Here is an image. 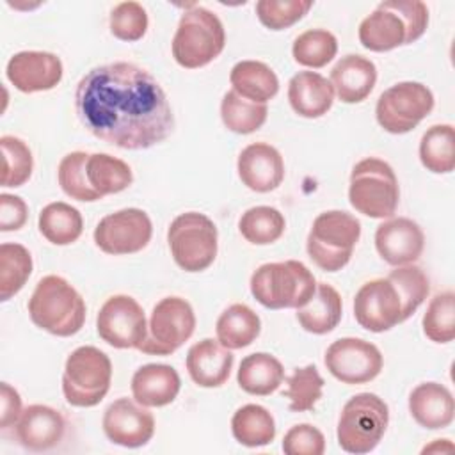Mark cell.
<instances>
[{"mask_svg":"<svg viewBox=\"0 0 455 455\" xmlns=\"http://www.w3.org/2000/svg\"><path fill=\"white\" fill-rule=\"evenodd\" d=\"M284 380V368L281 361L267 352H254L242 359L236 382L242 391L254 396H267L277 391Z\"/></svg>","mask_w":455,"mask_h":455,"instance_id":"83f0119b","label":"cell"},{"mask_svg":"<svg viewBox=\"0 0 455 455\" xmlns=\"http://www.w3.org/2000/svg\"><path fill=\"white\" fill-rule=\"evenodd\" d=\"M323 363L334 379L348 386L373 380L384 366L380 350L361 338H339L332 341L325 350Z\"/></svg>","mask_w":455,"mask_h":455,"instance_id":"9a60e30c","label":"cell"},{"mask_svg":"<svg viewBox=\"0 0 455 455\" xmlns=\"http://www.w3.org/2000/svg\"><path fill=\"white\" fill-rule=\"evenodd\" d=\"M348 201L370 219H389L400 203L398 178L393 167L375 156L359 160L350 172Z\"/></svg>","mask_w":455,"mask_h":455,"instance_id":"8992f818","label":"cell"},{"mask_svg":"<svg viewBox=\"0 0 455 455\" xmlns=\"http://www.w3.org/2000/svg\"><path fill=\"white\" fill-rule=\"evenodd\" d=\"M455 446L451 444L450 439H435L432 444L425 446L421 453H432V451H453Z\"/></svg>","mask_w":455,"mask_h":455,"instance_id":"681fc988","label":"cell"},{"mask_svg":"<svg viewBox=\"0 0 455 455\" xmlns=\"http://www.w3.org/2000/svg\"><path fill=\"white\" fill-rule=\"evenodd\" d=\"M329 82L343 103H361L377 84V68L370 59L348 53L336 62Z\"/></svg>","mask_w":455,"mask_h":455,"instance_id":"cb8c5ba5","label":"cell"},{"mask_svg":"<svg viewBox=\"0 0 455 455\" xmlns=\"http://www.w3.org/2000/svg\"><path fill=\"white\" fill-rule=\"evenodd\" d=\"M32 256L21 243L4 242L0 245V300L16 295L32 274Z\"/></svg>","mask_w":455,"mask_h":455,"instance_id":"8d00e7d4","label":"cell"},{"mask_svg":"<svg viewBox=\"0 0 455 455\" xmlns=\"http://www.w3.org/2000/svg\"><path fill=\"white\" fill-rule=\"evenodd\" d=\"M343 315V300L336 288L316 283V290L307 304L297 309L300 327L311 334H327L338 327Z\"/></svg>","mask_w":455,"mask_h":455,"instance_id":"4316f807","label":"cell"},{"mask_svg":"<svg viewBox=\"0 0 455 455\" xmlns=\"http://www.w3.org/2000/svg\"><path fill=\"white\" fill-rule=\"evenodd\" d=\"M21 412H23V407H21L20 393L9 382H2L0 384V427L4 430L14 427Z\"/></svg>","mask_w":455,"mask_h":455,"instance_id":"c3c4849f","label":"cell"},{"mask_svg":"<svg viewBox=\"0 0 455 455\" xmlns=\"http://www.w3.org/2000/svg\"><path fill=\"white\" fill-rule=\"evenodd\" d=\"M98 336L114 348H137L148 336L142 306L130 295L108 297L96 316Z\"/></svg>","mask_w":455,"mask_h":455,"instance_id":"4fadbf2b","label":"cell"},{"mask_svg":"<svg viewBox=\"0 0 455 455\" xmlns=\"http://www.w3.org/2000/svg\"><path fill=\"white\" fill-rule=\"evenodd\" d=\"M231 89L242 98L265 103L270 101L279 91V78L270 66L259 60H240L229 73Z\"/></svg>","mask_w":455,"mask_h":455,"instance_id":"f1b7e54d","label":"cell"},{"mask_svg":"<svg viewBox=\"0 0 455 455\" xmlns=\"http://www.w3.org/2000/svg\"><path fill=\"white\" fill-rule=\"evenodd\" d=\"M268 116V107L265 103H254L233 89L222 96L220 101V119L224 126L238 135H249L259 130Z\"/></svg>","mask_w":455,"mask_h":455,"instance_id":"e575fe53","label":"cell"},{"mask_svg":"<svg viewBox=\"0 0 455 455\" xmlns=\"http://www.w3.org/2000/svg\"><path fill=\"white\" fill-rule=\"evenodd\" d=\"M286 228L284 215L274 206H252L238 220L240 235L252 245H270L277 242Z\"/></svg>","mask_w":455,"mask_h":455,"instance_id":"d590c367","label":"cell"},{"mask_svg":"<svg viewBox=\"0 0 455 455\" xmlns=\"http://www.w3.org/2000/svg\"><path fill=\"white\" fill-rule=\"evenodd\" d=\"M181 379L171 364L149 363L132 377V395L144 407H164L176 400Z\"/></svg>","mask_w":455,"mask_h":455,"instance_id":"d4e9b609","label":"cell"},{"mask_svg":"<svg viewBox=\"0 0 455 455\" xmlns=\"http://www.w3.org/2000/svg\"><path fill=\"white\" fill-rule=\"evenodd\" d=\"M423 247V229L412 219L389 217L375 231V249L391 267H403L418 261Z\"/></svg>","mask_w":455,"mask_h":455,"instance_id":"d6986e66","label":"cell"},{"mask_svg":"<svg viewBox=\"0 0 455 455\" xmlns=\"http://www.w3.org/2000/svg\"><path fill=\"white\" fill-rule=\"evenodd\" d=\"M89 185L101 196L119 194L133 181V172L126 162L108 153H92L85 160Z\"/></svg>","mask_w":455,"mask_h":455,"instance_id":"d6a6232c","label":"cell"},{"mask_svg":"<svg viewBox=\"0 0 455 455\" xmlns=\"http://www.w3.org/2000/svg\"><path fill=\"white\" fill-rule=\"evenodd\" d=\"M37 228L50 243L69 245L80 238L84 231V219L75 206L64 201H55L41 210Z\"/></svg>","mask_w":455,"mask_h":455,"instance_id":"4dcf8cb0","label":"cell"},{"mask_svg":"<svg viewBox=\"0 0 455 455\" xmlns=\"http://www.w3.org/2000/svg\"><path fill=\"white\" fill-rule=\"evenodd\" d=\"M153 235L149 215L140 208H123L105 215L94 228V243L112 256L142 251Z\"/></svg>","mask_w":455,"mask_h":455,"instance_id":"5bb4252c","label":"cell"},{"mask_svg":"<svg viewBox=\"0 0 455 455\" xmlns=\"http://www.w3.org/2000/svg\"><path fill=\"white\" fill-rule=\"evenodd\" d=\"M261 331V320L247 304H231L226 307L215 323L217 341L229 350L249 347Z\"/></svg>","mask_w":455,"mask_h":455,"instance_id":"f546056e","label":"cell"},{"mask_svg":"<svg viewBox=\"0 0 455 455\" xmlns=\"http://www.w3.org/2000/svg\"><path fill=\"white\" fill-rule=\"evenodd\" d=\"M434 108V94L421 82H398L377 100L375 117L380 128L402 135L416 128Z\"/></svg>","mask_w":455,"mask_h":455,"instance_id":"8fae6325","label":"cell"},{"mask_svg":"<svg viewBox=\"0 0 455 455\" xmlns=\"http://www.w3.org/2000/svg\"><path fill=\"white\" fill-rule=\"evenodd\" d=\"M286 384L288 387L284 396L290 400V411L306 412L313 411L322 398L325 380L315 364H306L295 368L293 373L286 379Z\"/></svg>","mask_w":455,"mask_h":455,"instance_id":"ab89813d","label":"cell"},{"mask_svg":"<svg viewBox=\"0 0 455 455\" xmlns=\"http://www.w3.org/2000/svg\"><path fill=\"white\" fill-rule=\"evenodd\" d=\"M389 425V407L375 393H357L341 409L336 437L347 453H370L382 441Z\"/></svg>","mask_w":455,"mask_h":455,"instance_id":"ba28073f","label":"cell"},{"mask_svg":"<svg viewBox=\"0 0 455 455\" xmlns=\"http://www.w3.org/2000/svg\"><path fill=\"white\" fill-rule=\"evenodd\" d=\"M283 451L286 455H322L325 451V437L309 423L293 425L283 437Z\"/></svg>","mask_w":455,"mask_h":455,"instance_id":"bcb514c9","label":"cell"},{"mask_svg":"<svg viewBox=\"0 0 455 455\" xmlns=\"http://www.w3.org/2000/svg\"><path fill=\"white\" fill-rule=\"evenodd\" d=\"M419 160L434 174L455 169V128L448 123L430 126L419 140Z\"/></svg>","mask_w":455,"mask_h":455,"instance_id":"836d02e7","label":"cell"},{"mask_svg":"<svg viewBox=\"0 0 455 455\" xmlns=\"http://www.w3.org/2000/svg\"><path fill=\"white\" fill-rule=\"evenodd\" d=\"M196 329V315L181 297H164L151 311L148 336L139 347L148 355H169L190 339Z\"/></svg>","mask_w":455,"mask_h":455,"instance_id":"7c38bea8","label":"cell"},{"mask_svg":"<svg viewBox=\"0 0 455 455\" xmlns=\"http://www.w3.org/2000/svg\"><path fill=\"white\" fill-rule=\"evenodd\" d=\"M80 123L100 140L139 151L174 132V114L156 78L132 62H110L87 71L75 91Z\"/></svg>","mask_w":455,"mask_h":455,"instance_id":"6da1fadb","label":"cell"},{"mask_svg":"<svg viewBox=\"0 0 455 455\" xmlns=\"http://www.w3.org/2000/svg\"><path fill=\"white\" fill-rule=\"evenodd\" d=\"M359 236L361 222L352 213L327 210L313 220L306 249L318 268L338 272L350 261Z\"/></svg>","mask_w":455,"mask_h":455,"instance_id":"52a82bcc","label":"cell"},{"mask_svg":"<svg viewBox=\"0 0 455 455\" xmlns=\"http://www.w3.org/2000/svg\"><path fill=\"white\" fill-rule=\"evenodd\" d=\"M338 53V41L325 28H311L299 34L291 46V55L297 64L318 69L327 66Z\"/></svg>","mask_w":455,"mask_h":455,"instance_id":"74e56055","label":"cell"},{"mask_svg":"<svg viewBox=\"0 0 455 455\" xmlns=\"http://www.w3.org/2000/svg\"><path fill=\"white\" fill-rule=\"evenodd\" d=\"M428 27V7L421 0L380 2L359 25V43L370 52H389L418 41Z\"/></svg>","mask_w":455,"mask_h":455,"instance_id":"7a4b0ae2","label":"cell"},{"mask_svg":"<svg viewBox=\"0 0 455 455\" xmlns=\"http://www.w3.org/2000/svg\"><path fill=\"white\" fill-rule=\"evenodd\" d=\"M236 171L240 181L249 190L267 194L283 183L284 160L274 146L267 142H252L240 151Z\"/></svg>","mask_w":455,"mask_h":455,"instance_id":"ffe728a7","label":"cell"},{"mask_svg":"<svg viewBox=\"0 0 455 455\" xmlns=\"http://www.w3.org/2000/svg\"><path fill=\"white\" fill-rule=\"evenodd\" d=\"M331 82L316 71H299L288 82V101L295 114L316 119L327 114L334 103Z\"/></svg>","mask_w":455,"mask_h":455,"instance_id":"484cf974","label":"cell"},{"mask_svg":"<svg viewBox=\"0 0 455 455\" xmlns=\"http://www.w3.org/2000/svg\"><path fill=\"white\" fill-rule=\"evenodd\" d=\"M27 307L34 325L59 338L76 334L84 327L87 313L85 300L76 288L53 274L37 281Z\"/></svg>","mask_w":455,"mask_h":455,"instance_id":"3957f363","label":"cell"},{"mask_svg":"<svg viewBox=\"0 0 455 455\" xmlns=\"http://www.w3.org/2000/svg\"><path fill=\"white\" fill-rule=\"evenodd\" d=\"M7 80L21 92H43L59 85L64 75L62 60L52 52L25 50L14 53L5 68Z\"/></svg>","mask_w":455,"mask_h":455,"instance_id":"ac0fdd59","label":"cell"},{"mask_svg":"<svg viewBox=\"0 0 455 455\" xmlns=\"http://www.w3.org/2000/svg\"><path fill=\"white\" fill-rule=\"evenodd\" d=\"M423 334L434 343H450L455 338V293L451 290L434 295L421 320Z\"/></svg>","mask_w":455,"mask_h":455,"instance_id":"b9f144b4","label":"cell"},{"mask_svg":"<svg viewBox=\"0 0 455 455\" xmlns=\"http://www.w3.org/2000/svg\"><path fill=\"white\" fill-rule=\"evenodd\" d=\"M313 7L311 0H259L256 16L270 30H284L300 21Z\"/></svg>","mask_w":455,"mask_h":455,"instance_id":"ee69618b","label":"cell"},{"mask_svg":"<svg viewBox=\"0 0 455 455\" xmlns=\"http://www.w3.org/2000/svg\"><path fill=\"white\" fill-rule=\"evenodd\" d=\"M354 316L370 332H384L402 323V300L395 284L387 277L364 283L354 297Z\"/></svg>","mask_w":455,"mask_h":455,"instance_id":"2e32d148","label":"cell"},{"mask_svg":"<svg viewBox=\"0 0 455 455\" xmlns=\"http://www.w3.org/2000/svg\"><path fill=\"white\" fill-rule=\"evenodd\" d=\"M235 355L217 339L204 338L194 343L185 359L187 371L194 384L201 387H220L228 382Z\"/></svg>","mask_w":455,"mask_h":455,"instance_id":"7402d4cb","label":"cell"},{"mask_svg":"<svg viewBox=\"0 0 455 455\" xmlns=\"http://www.w3.org/2000/svg\"><path fill=\"white\" fill-rule=\"evenodd\" d=\"M2 148V187L25 185L34 171V156L25 140L14 135L0 137Z\"/></svg>","mask_w":455,"mask_h":455,"instance_id":"f35d334b","label":"cell"},{"mask_svg":"<svg viewBox=\"0 0 455 455\" xmlns=\"http://www.w3.org/2000/svg\"><path fill=\"white\" fill-rule=\"evenodd\" d=\"M409 412L423 428H446L455 418V400L446 386L439 382H421L409 395Z\"/></svg>","mask_w":455,"mask_h":455,"instance_id":"603a6c76","label":"cell"},{"mask_svg":"<svg viewBox=\"0 0 455 455\" xmlns=\"http://www.w3.org/2000/svg\"><path fill=\"white\" fill-rule=\"evenodd\" d=\"M107 439L123 448L146 446L155 435V418L135 398H117L103 412Z\"/></svg>","mask_w":455,"mask_h":455,"instance_id":"e0dca14e","label":"cell"},{"mask_svg":"<svg viewBox=\"0 0 455 455\" xmlns=\"http://www.w3.org/2000/svg\"><path fill=\"white\" fill-rule=\"evenodd\" d=\"M167 243L174 263L181 270L203 272L217 258V226L201 212L180 213L167 229Z\"/></svg>","mask_w":455,"mask_h":455,"instance_id":"30bf717a","label":"cell"},{"mask_svg":"<svg viewBox=\"0 0 455 455\" xmlns=\"http://www.w3.org/2000/svg\"><path fill=\"white\" fill-rule=\"evenodd\" d=\"M89 153L85 151H71L59 162L57 169V180L62 188V192L82 203H94L103 199L91 185L85 174V160Z\"/></svg>","mask_w":455,"mask_h":455,"instance_id":"60d3db41","label":"cell"},{"mask_svg":"<svg viewBox=\"0 0 455 455\" xmlns=\"http://www.w3.org/2000/svg\"><path fill=\"white\" fill-rule=\"evenodd\" d=\"M112 363L105 352L92 345L75 348L64 364L62 395L73 407H94L108 393Z\"/></svg>","mask_w":455,"mask_h":455,"instance_id":"9c48e42d","label":"cell"},{"mask_svg":"<svg viewBox=\"0 0 455 455\" xmlns=\"http://www.w3.org/2000/svg\"><path fill=\"white\" fill-rule=\"evenodd\" d=\"M28 219L27 203L14 194H0V231H18Z\"/></svg>","mask_w":455,"mask_h":455,"instance_id":"7dc6e473","label":"cell"},{"mask_svg":"<svg viewBox=\"0 0 455 455\" xmlns=\"http://www.w3.org/2000/svg\"><path fill=\"white\" fill-rule=\"evenodd\" d=\"M387 279L395 284L402 300V320L405 322L427 299L430 291V281L427 274L414 263L396 267L389 272Z\"/></svg>","mask_w":455,"mask_h":455,"instance_id":"7bdbcfd3","label":"cell"},{"mask_svg":"<svg viewBox=\"0 0 455 455\" xmlns=\"http://www.w3.org/2000/svg\"><path fill=\"white\" fill-rule=\"evenodd\" d=\"M108 25L114 37L126 43H135L142 39L148 30V12L139 2H121L110 11Z\"/></svg>","mask_w":455,"mask_h":455,"instance_id":"f6af8a7d","label":"cell"},{"mask_svg":"<svg viewBox=\"0 0 455 455\" xmlns=\"http://www.w3.org/2000/svg\"><path fill=\"white\" fill-rule=\"evenodd\" d=\"M66 432L64 416L43 403H34L23 409L14 425L16 441L28 451H46L55 448Z\"/></svg>","mask_w":455,"mask_h":455,"instance_id":"44dd1931","label":"cell"},{"mask_svg":"<svg viewBox=\"0 0 455 455\" xmlns=\"http://www.w3.org/2000/svg\"><path fill=\"white\" fill-rule=\"evenodd\" d=\"M252 297L268 309H299L316 290L313 272L297 259L263 263L251 275Z\"/></svg>","mask_w":455,"mask_h":455,"instance_id":"277c9868","label":"cell"},{"mask_svg":"<svg viewBox=\"0 0 455 455\" xmlns=\"http://www.w3.org/2000/svg\"><path fill=\"white\" fill-rule=\"evenodd\" d=\"M233 437L247 448L267 446L275 437L274 416L258 403H247L236 409L231 418Z\"/></svg>","mask_w":455,"mask_h":455,"instance_id":"1f68e13d","label":"cell"},{"mask_svg":"<svg viewBox=\"0 0 455 455\" xmlns=\"http://www.w3.org/2000/svg\"><path fill=\"white\" fill-rule=\"evenodd\" d=\"M226 46V30L215 12L192 5L187 9L172 37V57L185 69H197L215 60Z\"/></svg>","mask_w":455,"mask_h":455,"instance_id":"5b68a950","label":"cell"}]
</instances>
